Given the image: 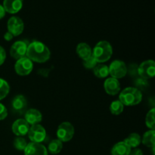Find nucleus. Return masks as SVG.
<instances>
[{"mask_svg":"<svg viewBox=\"0 0 155 155\" xmlns=\"http://www.w3.org/2000/svg\"><path fill=\"white\" fill-rule=\"evenodd\" d=\"M26 57L36 63H45L51 57V51L46 45L39 41H33L28 44Z\"/></svg>","mask_w":155,"mask_h":155,"instance_id":"nucleus-1","label":"nucleus"},{"mask_svg":"<svg viewBox=\"0 0 155 155\" xmlns=\"http://www.w3.org/2000/svg\"><path fill=\"white\" fill-rule=\"evenodd\" d=\"M113 54V48L106 40L99 41L92 49V56L98 64H103L110 59Z\"/></svg>","mask_w":155,"mask_h":155,"instance_id":"nucleus-2","label":"nucleus"},{"mask_svg":"<svg viewBox=\"0 0 155 155\" xmlns=\"http://www.w3.org/2000/svg\"><path fill=\"white\" fill-rule=\"evenodd\" d=\"M119 100L125 106H135L142 100V93L135 87H127L120 92Z\"/></svg>","mask_w":155,"mask_h":155,"instance_id":"nucleus-3","label":"nucleus"},{"mask_svg":"<svg viewBox=\"0 0 155 155\" xmlns=\"http://www.w3.org/2000/svg\"><path fill=\"white\" fill-rule=\"evenodd\" d=\"M108 69L109 75H110V77L117 80L124 78L128 72L127 64L121 60H114L112 61L108 66Z\"/></svg>","mask_w":155,"mask_h":155,"instance_id":"nucleus-4","label":"nucleus"},{"mask_svg":"<svg viewBox=\"0 0 155 155\" xmlns=\"http://www.w3.org/2000/svg\"><path fill=\"white\" fill-rule=\"evenodd\" d=\"M58 139L62 142H68L74 136V127L70 122H63L58 126L56 132Z\"/></svg>","mask_w":155,"mask_h":155,"instance_id":"nucleus-5","label":"nucleus"},{"mask_svg":"<svg viewBox=\"0 0 155 155\" xmlns=\"http://www.w3.org/2000/svg\"><path fill=\"white\" fill-rule=\"evenodd\" d=\"M27 135L32 142L41 143L46 138V130L39 124H35L30 127Z\"/></svg>","mask_w":155,"mask_h":155,"instance_id":"nucleus-6","label":"nucleus"},{"mask_svg":"<svg viewBox=\"0 0 155 155\" xmlns=\"http://www.w3.org/2000/svg\"><path fill=\"white\" fill-rule=\"evenodd\" d=\"M33 69V63L28 58L24 57L17 60L15 64V71L20 76H27Z\"/></svg>","mask_w":155,"mask_h":155,"instance_id":"nucleus-7","label":"nucleus"},{"mask_svg":"<svg viewBox=\"0 0 155 155\" xmlns=\"http://www.w3.org/2000/svg\"><path fill=\"white\" fill-rule=\"evenodd\" d=\"M137 71L142 78L145 80L153 78L155 74V62L153 60L145 61L140 64Z\"/></svg>","mask_w":155,"mask_h":155,"instance_id":"nucleus-8","label":"nucleus"},{"mask_svg":"<svg viewBox=\"0 0 155 155\" xmlns=\"http://www.w3.org/2000/svg\"><path fill=\"white\" fill-rule=\"evenodd\" d=\"M8 31L14 36H18L23 33L24 29V21L19 17L13 16L10 18L7 23Z\"/></svg>","mask_w":155,"mask_h":155,"instance_id":"nucleus-9","label":"nucleus"},{"mask_svg":"<svg viewBox=\"0 0 155 155\" xmlns=\"http://www.w3.org/2000/svg\"><path fill=\"white\" fill-rule=\"evenodd\" d=\"M27 47H28V43L25 41H16L11 46L10 55L16 60L26 57Z\"/></svg>","mask_w":155,"mask_h":155,"instance_id":"nucleus-10","label":"nucleus"},{"mask_svg":"<svg viewBox=\"0 0 155 155\" xmlns=\"http://www.w3.org/2000/svg\"><path fill=\"white\" fill-rule=\"evenodd\" d=\"M29 129H30V125L23 118L15 120L12 126V132L15 136L18 137H23L27 135Z\"/></svg>","mask_w":155,"mask_h":155,"instance_id":"nucleus-11","label":"nucleus"},{"mask_svg":"<svg viewBox=\"0 0 155 155\" xmlns=\"http://www.w3.org/2000/svg\"><path fill=\"white\" fill-rule=\"evenodd\" d=\"M24 155H48L47 148L41 143L30 142L24 149Z\"/></svg>","mask_w":155,"mask_h":155,"instance_id":"nucleus-12","label":"nucleus"},{"mask_svg":"<svg viewBox=\"0 0 155 155\" xmlns=\"http://www.w3.org/2000/svg\"><path fill=\"white\" fill-rule=\"evenodd\" d=\"M104 89L107 94L110 95H116L120 92V83L119 80L109 77L104 83Z\"/></svg>","mask_w":155,"mask_h":155,"instance_id":"nucleus-13","label":"nucleus"},{"mask_svg":"<svg viewBox=\"0 0 155 155\" xmlns=\"http://www.w3.org/2000/svg\"><path fill=\"white\" fill-rule=\"evenodd\" d=\"M24 120L29 125L39 124L42 120V114L39 110L35 108H30L26 110L24 115Z\"/></svg>","mask_w":155,"mask_h":155,"instance_id":"nucleus-14","label":"nucleus"},{"mask_svg":"<svg viewBox=\"0 0 155 155\" xmlns=\"http://www.w3.org/2000/svg\"><path fill=\"white\" fill-rule=\"evenodd\" d=\"M24 0H3L2 6L6 12L9 14H16L23 8Z\"/></svg>","mask_w":155,"mask_h":155,"instance_id":"nucleus-15","label":"nucleus"},{"mask_svg":"<svg viewBox=\"0 0 155 155\" xmlns=\"http://www.w3.org/2000/svg\"><path fill=\"white\" fill-rule=\"evenodd\" d=\"M27 106V101L22 95H18L13 98L12 101V107L16 113L22 114L26 110Z\"/></svg>","mask_w":155,"mask_h":155,"instance_id":"nucleus-16","label":"nucleus"},{"mask_svg":"<svg viewBox=\"0 0 155 155\" xmlns=\"http://www.w3.org/2000/svg\"><path fill=\"white\" fill-rule=\"evenodd\" d=\"M77 54H78L79 57L83 61L89 58L92 55V49L89 44L86 42H80L77 45Z\"/></svg>","mask_w":155,"mask_h":155,"instance_id":"nucleus-17","label":"nucleus"},{"mask_svg":"<svg viewBox=\"0 0 155 155\" xmlns=\"http://www.w3.org/2000/svg\"><path fill=\"white\" fill-rule=\"evenodd\" d=\"M131 148L124 142L115 144L111 149V155H130Z\"/></svg>","mask_w":155,"mask_h":155,"instance_id":"nucleus-18","label":"nucleus"},{"mask_svg":"<svg viewBox=\"0 0 155 155\" xmlns=\"http://www.w3.org/2000/svg\"><path fill=\"white\" fill-rule=\"evenodd\" d=\"M124 142L130 148H136L142 143V137L138 133H133L129 135L128 137L126 138Z\"/></svg>","mask_w":155,"mask_h":155,"instance_id":"nucleus-19","label":"nucleus"},{"mask_svg":"<svg viewBox=\"0 0 155 155\" xmlns=\"http://www.w3.org/2000/svg\"><path fill=\"white\" fill-rule=\"evenodd\" d=\"M94 75L99 79L106 78L109 75L108 66L104 64H98L95 68L92 69Z\"/></svg>","mask_w":155,"mask_h":155,"instance_id":"nucleus-20","label":"nucleus"},{"mask_svg":"<svg viewBox=\"0 0 155 155\" xmlns=\"http://www.w3.org/2000/svg\"><path fill=\"white\" fill-rule=\"evenodd\" d=\"M154 138H155V130H150L145 132L142 138V142L144 145L148 148H154Z\"/></svg>","mask_w":155,"mask_h":155,"instance_id":"nucleus-21","label":"nucleus"},{"mask_svg":"<svg viewBox=\"0 0 155 155\" xmlns=\"http://www.w3.org/2000/svg\"><path fill=\"white\" fill-rule=\"evenodd\" d=\"M63 148V142H61L59 139H53L48 144L47 151L51 154H58L61 151Z\"/></svg>","mask_w":155,"mask_h":155,"instance_id":"nucleus-22","label":"nucleus"},{"mask_svg":"<svg viewBox=\"0 0 155 155\" xmlns=\"http://www.w3.org/2000/svg\"><path fill=\"white\" fill-rule=\"evenodd\" d=\"M124 110V105L120 100L112 101L110 105V111L114 115H120Z\"/></svg>","mask_w":155,"mask_h":155,"instance_id":"nucleus-23","label":"nucleus"},{"mask_svg":"<svg viewBox=\"0 0 155 155\" xmlns=\"http://www.w3.org/2000/svg\"><path fill=\"white\" fill-rule=\"evenodd\" d=\"M10 92V86L4 79L0 78V101L4 99Z\"/></svg>","mask_w":155,"mask_h":155,"instance_id":"nucleus-24","label":"nucleus"},{"mask_svg":"<svg viewBox=\"0 0 155 155\" xmlns=\"http://www.w3.org/2000/svg\"><path fill=\"white\" fill-rule=\"evenodd\" d=\"M154 114H155V109L152 108L148 112L145 117V124L147 127L150 130H154L155 129V120H154Z\"/></svg>","mask_w":155,"mask_h":155,"instance_id":"nucleus-25","label":"nucleus"},{"mask_svg":"<svg viewBox=\"0 0 155 155\" xmlns=\"http://www.w3.org/2000/svg\"><path fill=\"white\" fill-rule=\"evenodd\" d=\"M14 147L15 149L18 151H24L27 145V142L26 139L23 137H17L14 140Z\"/></svg>","mask_w":155,"mask_h":155,"instance_id":"nucleus-26","label":"nucleus"},{"mask_svg":"<svg viewBox=\"0 0 155 155\" xmlns=\"http://www.w3.org/2000/svg\"><path fill=\"white\" fill-rule=\"evenodd\" d=\"M98 64V63L97 62V61L94 58V57L92 55L90 58H89L83 61V64L84 66V68L89 70L93 69Z\"/></svg>","mask_w":155,"mask_h":155,"instance_id":"nucleus-27","label":"nucleus"},{"mask_svg":"<svg viewBox=\"0 0 155 155\" xmlns=\"http://www.w3.org/2000/svg\"><path fill=\"white\" fill-rule=\"evenodd\" d=\"M8 116V110L5 106L0 103V120H3Z\"/></svg>","mask_w":155,"mask_h":155,"instance_id":"nucleus-28","label":"nucleus"},{"mask_svg":"<svg viewBox=\"0 0 155 155\" xmlns=\"http://www.w3.org/2000/svg\"><path fill=\"white\" fill-rule=\"evenodd\" d=\"M6 59V52L2 46L0 45V66L4 64L5 61Z\"/></svg>","mask_w":155,"mask_h":155,"instance_id":"nucleus-29","label":"nucleus"},{"mask_svg":"<svg viewBox=\"0 0 155 155\" xmlns=\"http://www.w3.org/2000/svg\"><path fill=\"white\" fill-rule=\"evenodd\" d=\"M130 155H143V152L141 149L136 148L133 150H131Z\"/></svg>","mask_w":155,"mask_h":155,"instance_id":"nucleus-30","label":"nucleus"},{"mask_svg":"<svg viewBox=\"0 0 155 155\" xmlns=\"http://www.w3.org/2000/svg\"><path fill=\"white\" fill-rule=\"evenodd\" d=\"M13 37H14L13 35H12L11 33H9L8 31H7V32H6V33L4 34V39H5V40L8 41V42H9V41L12 40V39H13Z\"/></svg>","mask_w":155,"mask_h":155,"instance_id":"nucleus-31","label":"nucleus"},{"mask_svg":"<svg viewBox=\"0 0 155 155\" xmlns=\"http://www.w3.org/2000/svg\"><path fill=\"white\" fill-rule=\"evenodd\" d=\"M5 10L4 7L2 6V5H0V20L2 19L5 16Z\"/></svg>","mask_w":155,"mask_h":155,"instance_id":"nucleus-32","label":"nucleus"}]
</instances>
